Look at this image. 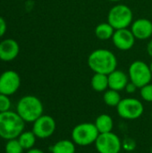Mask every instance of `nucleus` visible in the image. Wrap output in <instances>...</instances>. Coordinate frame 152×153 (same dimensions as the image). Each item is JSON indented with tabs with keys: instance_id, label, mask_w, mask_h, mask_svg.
<instances>
[{
	"instance_id": "f257e3e1",
	"label": "nucleus",
	"mask_w": 152,
	"mask_h": 153,
	"mask_svg": "<svg viewBox=\"0 0 152 153\" xmlns=\"http://www.w3.org/2000/svg\"><path fill=\"white\" fill-rule=\"evenodd\" d=\"M87 64L92 72L108 75L116 69L117 58L112 51L107 48H98L90 54Z\"/></svg>"
},
{
	"instance_id": "f03ea898",
	"label": "nucleus",
	"mask_w": 152,
	"mask_h": 153,
	"mask_svg": "<svg viewBox=\"0 0 152 153\" xmlns=\"http://www.w3.org/2000/svg\"><path fill=\"white\" fill-rule=\"evenodd\" d=\"M25 122L17 112L11 110L0 113V137L4 140L17 139L24 131Z\"/></svg>"
},
{
	"instance_id": "7ed1b4c3",
	"label": "nucleus",
	"mask_w": 152,
	"mask_h": 153,
	"mask_svg": "<svg viewBox=\"0 0 152 153\" xmlns=\"http://www.w3.org/2000/svg\"><path fill=\"white\" fill-rule=\"evenodd\" d=\"M16 112L25 123H33L43 115L44 106L38 97L26 95L17 102Z\"/></svg>"
},
{
	"instance_id": "20e7f679",
	"label": "nucleus",
	"mask_w": 152,
	"mask_h": 153,
	"mask_svg": "<svg viewBox=\"0 0 152 153\" xmlns=\"http://www.w3.org/2000/svg\"><path fill=\"white\" fill-rule=\"evenodd\" d=\"M99 133L94 123H81L76 125L71 133L72 141L79 146L85 147L94 144Z\"/></svg>"
},
{
	"instance_id": "39448f33",
	"label": "nucleus",
	"mask_w": 152,
	"mask_h": 153,
	"mask_svg": "<svg viewBox=\"0 0 152 153\" xmlns=\"http://www.w3.org/2000/svg\"><path fill=\"white\" fill-rule=\"evenodd\" d=\"M133 22V13L132 9L125 4L114 5L108 13V22L115 30L125 29L131 26Z\"/></svg>"
},
{
	"instance_id": "423d86ee",
	"label": "nucleus",
	"mask_w": 152,
	"mask_h": 153,
	"mask_svg": "<svg viewBox=\"0 0 152 153\" xmlns=\"http://www.w3.org/2000/svg\"><path fill=\"white\" fill-rule=\"evenodd\" d=\"M118 116L125 120H136L140 118L144 113L143 103L135 98L122 99L116 107Z\"/></svg>"
},
{
	"instance_id": "0eeeda50",
	"label": "nucleus",
	"mask_w": 152,
	"mask_h": 153,
	"mask_svg": "<svg viewBox=\"0 0 152 153\" xmlns=\"http://www.w3.org/2000/svg\"><path fill=\"white\" fill-rule=\"evenodd\" d=\"M128 76L130 82L134 83L139 89L151 83L152 80L150 65L142 60H135L129 65Z\"/></svg>"
},
{
	"instance_id": "6e6552de",
	"label": "nucleus",
	"mask_w": 152,
	"mask_h": 153,
	"mask_svg": "<svg viewBox=\"0 0 152 153\" xmlns=\"http://www.w3.org/2000/svg\"><path fill=\"white\" fill-rule=\"evenodd\" d=\"M94 144L99 153H120L123 149L121 138L113 132L99 134Z\"/></svg>"
},
{
	"instance_id": "1a4fd4ad",
	"label": "nucleus",
	"mask_w": 152,
	"mask_h": 153,
	"mask_svg": "<svg viewBox=\"0 0 152 153\" xmlns=\"http://www.w3.org/2000/svg\"><path fill=\"white\" fill-rule=\"evenodd\" d=\"M56 129V120L48 115H42L33 122L32 132L39 139H47L51 137Z\"/></svg>"
},
{
	"instance_id": "9d476101",
	"label": "nucleus",
	"mask_w": 152,
	"mask_h": 153,
	"mask_svg": "<svg viewBox=\"0 0 152 153\" xmlns=\"http://www.w3.org/2000/svg\"><path fill=\"white\" fill-rule=\"evenodd\" d=\"M21 86V77L13 70H7L0 75V93L7 96L14 94Z\"/></svg>"
},
{
	"instance_id": "9b49d317",
	"label": "nucleus",
	"mask_w": 152,
	"mask_h": 153,
	"mask_svg": "<svg viewBox=\"0 0 152 153\" xmlns=\"http://www.w3.org/2000/svg\"><path fill=\"white\" fill-rule=\"evenodd\" d=\"M113 45L121 51L130 50L135 44V37L130 29H119L116 30L112 37Z\"/></svg>"
},
{
	"instance_id": "f8f14e48",
	"label": "nucleus",
	"mask_w": 152,
	"mask_h": 153,
	"mask_svg": "<svg viewBox=\"0 0 152 153\" xmlns=\"http://www.w3.org/2000/svg\"><path fill=\"white\" fill-rule=\"evenodd\" d=\"M130 30L136 39H148L152 36V22L147 18H139L133 22Z\"/></svg>"
},
{
	"instance_id": "ddd939ff",
	"label": "nucleus",
	"mask_w": 152,
	"mask_h": 153,
	"mask_svg": "<svg viewBox=\"0 0 152 153\" xmlns=\"http://www.w3.org/2000/svg\"><path fill=\"white\" fill-rule=\"evenodd\" d=\"M20 53L19 43L13 39H5L0 42V60L10 62L14 60Z\"/></svg>"
},
{
	"instance_id": "4468645a",
	"label": "nucleus",
	"mask_w": 152,
	"mask_h": 153,
	"mask_svg": "<svg viewBox=\"0 0 152 153\" xmlns=\"http://www.w3.org/2000/svg\"><path fill=\"white\" fill-rule=\"evenodd\" d=\"M108 89L115 90L117 91H124L130 82L129 76L127 74L123 72L122 70L116 69L108 75Z\"/></svg>"
},
{
	"instance_id": "2eb2a0df",
	"label": "nucleus",
	"mask_w": 152,
	"mask_h": 153,
	"mask_svg": "<svg viewBox=\"0 0 152 153\" xmlns=\"http://www.w3.org/2000/svg\"><path fill=\"white\" fill-rule=\"evenodd\" d=\"M95 126L99 134H106L112 132L114 128L113 117L108 114H101L95 120Z\"/></svg>"
},
{
	"instance_id": "dca6fc26",
	"label": "nucleus",
	"mask_w": 152,
	"mask_h": 153,
	"mask_svg": "<svg viewBox=\"0 0 152 153\" xmlns=\"http://www.w3.org/2000/svg\"><path fill=\"white\" fill-rule=\"evenodd\" d=\"M76 144L71 140L62 139L50 146L49 150L52 153H75Z\"/></svg>"
},
{
	"instance_id": "f3484780",
	"label": "nucleus",
	"mask_w": 152,
	"mask_h": 153,
	"mask_svg": "<svg viewBox=\"0 0 152 153\" xmlns=\"http://www.w3.org/2000/svg\"><path fill=\"white\" fill-rule=\"evenodd\" d=\"M90 86L97 92H105L108 89V77L107 74L94 73L90 79Z\"/></svg>"
},
{
	"instance_id": "a211bd4d",
	"label": "nucleus",
	"mask_w": 152,
	"mask_h": 153,
	"mask_svg": "<svg viewBox=\"0 0 152 153\" xmlns=\"http://www.w3.org/2000/svg\"><path fill=\"white\" fill-rule=\"evenodd\" d=\"M115 29L114 27L108 23V22H101L99 24H98L95 28V35L96 37L100 39V40H108V39H112L114 33H115Z\"/></svg>"
},
{
	"instance_id": "6ab92c4d",
	"label": "nucleus",
	"mask_w": 152,
	"mask_h": 153,
	"mask_svg": "<svg viewBox=\"0 0 152 153\" xmlns=\"http://www.w3.org/2000/svg\"><path fill=\"white\" fill-rule=\"evenodd\" d=\"M17 139L21 143L22 147L24 150L28 151L34 147L37 141V136L34 134L32 131H23Z\"/></svg>"
},
{
	"instance_id": "aec40b11",
	"label": "nucleus",
	"mask_w": 152,
	"mask_h": 153,
	"mask_svg": "<svg viewBox=\"0 0 152 153\" xmlns=\"http://www.w3.org/2000/svg\"><path fill=\"white\" fill-rule=\"evenodd\" d=\"M103 100L107 106L111 108H116L122 100V98L119 91L108 89L103 94Z\"/></svg>"
},
{
	"instance_id": "412c9836",
	"label": "nucleus",
	"mask_w": 152,
	"mask_h": 153,
	"mask_svg": "<svg viewBox=\"0 0 152 153\" xmlns=\"http://www.w3.org/2000/svg\"><path fill=\"white\" fill-rule=\"evenodd\" d=\"M4 151L5 153H22L24 149L22 147L18 139H12L7 141Z\"/></svg>"
},
{
	"instance_id": "4be33fe9",
	"label": "nucleus",
	"mask_w": 152,
	"mask_h": 153,
	"mask_svg": "<svg viewBox=\"0 0 152 153\" xmlns=\"http://www.w3.org/2000/svg\"><path fill=\"white\" fill-rule=\"evenodd\" d=\"M140 95L142 100L152 103V83H148L140 89Z\"/></svg>"
},
{
	"instance_id": "5701e85b",
	"label": "nucleus",
	"mask_w": 152,
	"mask_h": 153,
	"mask_svg": "<svg viewBox=\"0 0 152 153\" xmlns=\"http://www.w3.org/2000/svg\"><path fill=\"white\" fill-rule=\"evenodd\" d=\"M11 104L12 103L9 96L0 93V113L10 110Z\"/></svg>"
},
{
	"instance_id": "b1692460",
	"label": "nucleus",
	"mask_w": 152,
	"mask_h": 153,
	"mask_svg": "<svg viewBox=\"0 0 152 153\" xmlns=\"http://www.w3.org/2000/svg\"><path fill=\"white\" fill-rule=\"evenodd\" d=\"M122 147L125 152H133L136 148V142L133 138L126 137L122 141Z\"/></svg>"
},
{
	"instance_id": "393cba45",
	"label": "nucleus",
	"mask_w": 152,
	"mask_h": 153,
	"mask_svg": "<svg viewBox=\"0 0 152 153\" xmlns=\"http://www.w3.org/2000/svg\"><path fill=\"white\" fill-rule=\"evenodd\" d=\"M137 89H139V88H138L134 83H133L132 82H129L128 84L126 85L125 91L126 93H128V94H133V93L136 92Z\"/></svg>"
},
{
	"instance_id": "a878e982",
	"label": "nucleus",
	"mask_w": 152,
	"mask_h": 153,
	"mask_svg": "<svg viewBox=\"0 0 152 153\" xmlns=\"http://www.w3.org/2000/svg\"><path fill=\"white\" fill-rule=\"evenodd\" d=\"M6 29H7L6 22L2 16H0V38H2L5 34Z\"/></svg>"
},
{
	"instance_id": "bb28decb",
	"label": "nucleus",
	"mask_w": 152,
	"mask_h": 153,
	"mask_svg": "<svg viewBox=\"0 0 152 153\" xmlns=\"http://www.w3.org/2000/svg\"><path fill=\"white\" fill-rule=\"evenodd\" d=\"M146 50H147L148 55H149L151 57H152V39L148 42L147 47H146Z\"/></svg>"
},
{
	"instance_id": "cd10ccee",
	"label": "nucleus",
	"mask_w": 152,
	"mask_h": 153,
	"mask_svg": "<svg viewBox=\"0 0 152 153\" xmlns=\"http://www.w3.org/2000/svg\"><path fill=\"white\" fill-rule=\"evenodd\" d=\"M26 153H45L42 150H40V149H39V148H31V149H30V150H28L27 151V152Z\"/></svg>"
},
{
	"instance_id": "c85d7f7f",
	"label": "nucleus",
	"mask_w": 152,
	"mask_h": 153,
	"mask_svg": "<svg viewBox=\"0 0 152 153\" xmlns=\"http://www.w3.org/2000/svg\"><path fill=\"white\" fill-rule=\"evenodd\" d=\"M109 2H113V3H119V2H121L122 0H108Z\"/></svg>"
},
{
	"instance_id": "c756f323",
	"label": "nucleus",
	"mask_w": 152,
	"mask_h": 153,
	"mask_svg": "<svg viewBox=\"0 0 152 153\" xmlns=\"http://www.w3.org/2000/svg\"><path fill=\"white\" fill-rule=\"evenodd\" d=\"M149 65H150V68H151V74H152V61L151 62V64H150Z\"/></svg>"
},
{
	"instance_id": "7c9ffc66",
	"label": "nucleus",
	"mask_w": 152,
	"mask_h": 153,
	"mask_svg": "<svg viewBox=\"0 0 152 153\" xmlns=\"http://www.w3.org/2000/svg\"><path fill=\"white\" fill-rule=\"evenodd\" d=\"M151 153H152V147H151Z\"/></svg>"
},
{
	"instance_id": "2f4dec72",
	"label": "nucleus",
	"mask_w": 152,
	"mask_h": 153,
	"mask_svg": "<svg viewBox=\"0 0 152 153\" xmlns=\"http://www.w3.org/2000/svg\"><path fill=\"white\" fill-rule=\"evenodd\" d=\"M151 118H152V111H151Z\"/></svg>"
}]
</instances>
